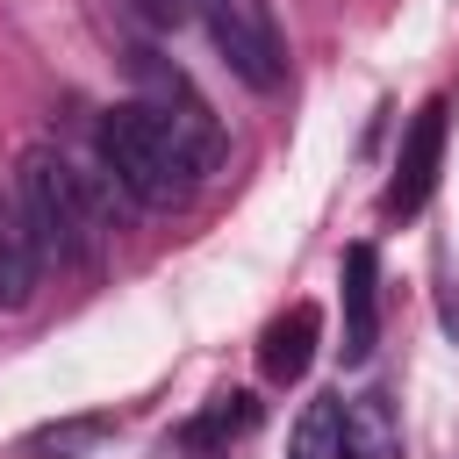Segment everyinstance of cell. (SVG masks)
<instances>
[{"label":"cell","mask_w":459,"mask_h":459,"mask_svg":"<svg viewBox=\"0 0 459 459\" xmlns=\"http://www.w3.org/2000/svg\"><path fill=\"white\" fill-rule=\"evenodd\" d=\"M136 7H143V14H158V22H172V14H179V0H136Z\"/></svg>","instance_id":"7c38bea8"},{"label":"cell","mask_w":459,"mask_h":459,"mask_svg":"<svg viewBox=\"0 0 459 459\" xmlns=\"http://www.w3.org/2000/svg\"><path fill=\"white\" fill-rule=\"evenodd\" d=\"M194 7H201L208 43L222 50V65H230L251 93H280V86H287V43H280L265 0H194Z\"/></svg>","instance_id":"3957f363"},{"label":"cell","mask_w":459,"mask_h":459,"mask_svg":"<svg viewBox=\"0 0 459 459\" xmlns=\"http://www.w3.org/2000/svg\"><path fill=\"white\" fill-rule=\"evenodd\" d=\"M36 273H43V258H36L29 215H22V194L0 186V308H22L36 294Z\"/></svg>","instance_id":"ba28073f"},{"label":"cell","mask_w":459,"mask_h":459,"mask_svg":"<svg viewBox=\"0 0 459 459\" xmlns=\"http://www.w3.org/2000/svg\"><path fill=\"white\" fill-rule=\"evenodd\" d=\"M380 337V287H373V244L344 251V366H366Z\"/></svg>","instance_id":"52a82bcc"},{"label":"cell","mask_w":459,"mask_h":459,"mask_svg":"<svg viewBox=\"0 0 459 459\" xmlns=\"http://www.w3.org/2000/svg\"><path fill=\"white\" fill-rule=\"evenodd\" d=\"M316 337H323L316 301H294L287 316H273V323H265V337H258V373H265L273 387H294V380L316 366Z\"/></svg>","instance_id":"5b68a950"},{"label":"cell","mask_w":459,"mask_h":459,"mask_svg":"<svg viewBox=\"0 0 459 459\" xmlns=\"http://www.w3.org/2000/svg\"><path fill=\"white\" fill-rule=\"evenodd\" d=\"M258 430V394H244V387H230V394H215L186 430H179V445H194V452H215V445H230V437H251Z\"/></svg>","instance_id":"9c48e42d"},{"label":"cell","mask_w":459,"mask_h":459,"mask_svg":"<svg viewBox=\"0 0 459 459\" xmlns=\"http://www.w3.org/2000/svg\"><path fill=\"white\" fill-rule=\"evenodd\" d=\"M100 165H108L115 186L136 194L143 208H179V201L201 186V172L215 165V151H208L201 136H186L165 108L122 100V108L100 115Z\"/></svg>","instance_id":"6da1fadb"},{"label":"cell","mask_w":459,"mask_h":459,"mask_svg":"<svg viewBox=\"0 0 459 459\" xmlns=\"http://www.w3.org/2000/svg\"><path fill=\"white\" fill-rule=\"evenodd\" d=\"M337 459H402V416L380 387L337 402Z\"/></svg>","instance_id":"8992f818"},{"label":"cell","mask_w":459,"mask_h":459,"mask_svg":"<svg viewBox=\"0 0 459 459\" xmlns=\"http://www.w3.org/2000/svg\"><path fill=\"white\" fill-rule=\"evenodd\" d=\"M294 459H337V402H316L294 430Z\"/></svg>","instance_id":"8fae6325"},{"label":"cell","mask_w":459,"mask_h":459,"mask_svg":"<svg viewBox=\"0 0 459 459\" xmlns=\"http://www.w3.org/2000/svg\"><path fill=\"white\" fill-rule=\"evenodd\" d=\"M108 430H115V416H65V423L29 430V437H22V452H29V459H79V452H93Z\"/></svg>","instance_id":"30bf717a"},{"label":"cell","mask_w":459,"mask_h":459,"mask_svg":"<svg viewBox=\"0 0 459 459\" xmlns=\"http://www.w3.org/2000/svg\"><path fill=\"white\" fill-rule=\"evenodd\" d=\"M437 158H445V93L416 108L409 136H402V158H394V179H387V215H416L437 186Z\"/></svg>","instance_id":"277c9868"},{"label":"cell","mask_w":459,"mask_h":459,"mask_svg":"<svg viewBox=\"0 0 459 459\" xmlns=\"http://www.w3.org/2000/svg\"><path fill=\"white\" fill-rule=\"evenodd\" d=\"M14 194H22V215H29L36 258H43L50 273H79V265L100 258L108 222H100V208H93V186H86V172H72L50 143L22 151V165H14Z\"/></svg>","instance_id":"7a4b0ae2"}]
</instances>
